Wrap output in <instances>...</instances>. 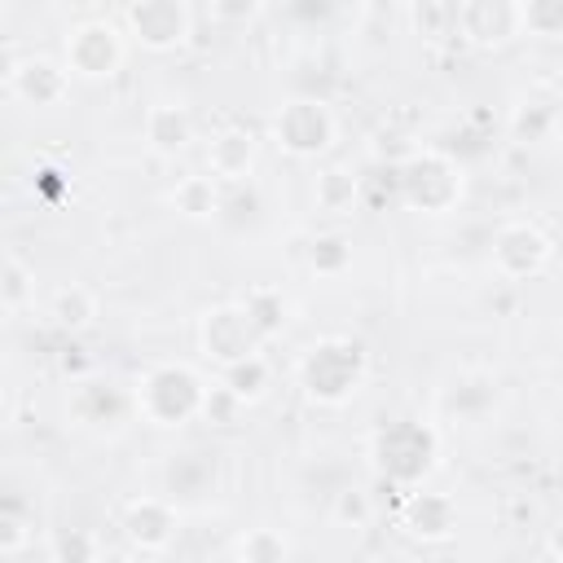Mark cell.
<instances>
[{"label":"cell","mask_w":563,"mask_h":563,"mask_svg":"<svg viewBox=\"0 0 563 563\" xmlns=\"http://www.w3.org/2000/svg\"><path fill=\"white\" fill-rule=\"evenodd\" d=\"M356 198H361V180L352 176V167H321L317 172V180H312V202H317V211H325V216H347L352 207H356Z\"/></svg>","instance_id":"obj_21"},{"label":"cell","mask_w":563,"mask_h":563,"mask_svg":"<svg viewBox=\"0 0 563 563\" xmlns=\"http://www.w3.org/2000/svg\"><path fill=\"white\" fill-rule=\"evenodd\" d=\"M400 528L418 541H444L457 532V506L453 497L444 493H427V488H413L400 506Z\"/></svg>","instance_id":"obj_15"},{"label":"cell","mask_w":563,"mask_h":563,"mask_svg":"<svg viewBox=\"0 0 563 563\" xmlns=\"http://www.w3.org/2000/svg\"><path fill=\"white\" fill-rule=\"evenodd\" d=\"M255 163H260V136L242 123H229L207 141V172L220 176L224 185L251 180Z\"/></svg>","instance_id":"obj_14"},{"label":"cell","mask_w":563,"mask_h":563,"mask_svg":"<svg viewBox=\"0 0 563 563\" xmlns=\"http://www.w3.org/2000/svg\"><path fill=\"white\" fill-rule=\"evenodd\" d=\"M31 303H35V268H31L18 251H9V255H4V268H0V308H4V317L13 321V317H22Z\"/></svg>","instance_id":"obj_22"},{"label":"cell","mask_w":563,"mask_h":563,"mask_svg":"<svg viewBox=\"0 0 563 563\" xmlns=\"http://www.w3.org/2000/svg\"><path fill=\"white\" fill-rule=\"evenodd\" d=\"M488 260H493V268L506 282H528V277H541L545 273V264L554 260V242L532 220H506L493 233V255Z\"/></svg>","instance_id":"obj_9"},{"label":"cell","mask_w":563,"mask_h":563,"mask_svg":"<svg viewBox=\"0 0 563 563\" xmlns=\"http://www.w3.org/2000/svg\"><path fill=\"white\" fill-rule=\"evenodd\" d=\"M273 145L290 158H321L334 136H339V119L325 101L317 97H290L277 114H273Z\"/></svg>","instance_id":"obj_6"},{"label":"cell","mask_w":563,"mask_h":563,"mask_svg":"<svg viewBox=\"0 0 563 563\" xmlns=\"http://www.w3.org/2000/svg\"><path fill=\"white\" fill-rule=\"evenodd\" d=\"M123 57H128V31H119L114 22L106 18H84L66 31L62 40V62L70 66L75 79L84 84H101V79H114L123 70Z\"/></svg>","instance_id":"obj_5"},{"label":"cell","mask_w":563,"mask_h":563,"mask_svg":"<svg viewBox=\"0 0 563 563\" xmlns=\"http://www.w3.org/2000/svg\"><path fill=\"white\" fill-rule=\"evenodd\" d=\"M369 356L347 334H325L308 343L295 361V383L312 405H347L365 383Z\"/></svg>","instance_id":"obj_1"},{"label":"cell","mask_w":563,"mask_h":563,"mask_svg":"<svg viewBox=\"0 0 563 563\" xmlns=\"http://www.w3.org/2000/svg\"><path fill=\"white\" fill-rule=\"evenodd\" d=\"M409 22L422 40H462V4L453 0H413L409 4Z\"/></svg>","instance_id":"obj_24"},{"label":"cell","mask_w":563,"mask_h":563,"mask_svg":"<svg viewBox=\"0 0 563 563\" xmlns=\"http://www.w3.org/2000/svg\"><path fill=\"white\" fill-rule=\"evenodd\" d=\"M308 268L317 277H343L352 268V238L339 229H325L308 242Z\"/></svg>","instance_id":"obj_25"},{"label":"cell","mask_w":563,"mask_h":563,"mask_svg":"<svg viewBox=\"0 0 563 563\" xmlns=\"http://www.w3.org/2000/svg\"><path fill=\"white\" fill-rule=\"evenodd\" d=\"M97 554H101V545L88 532H53L48 537V559L53 563H88Z\"/></svg>","instance_id":"obj_29"},{"label":"cell","mask_w":563,"mask_h":563,"mask_svg":"<svg viewBox=\"0 0 563 563\" xmlns=\"http://www.w3.org/2000/svg\"><path fill=\"white\" fill-rule=\"evenodd\" d=\"M141 136H145V145L154 154L176 158L194 141V114L185 106H176V101H154L145 110V119H141Z\"/></svg>","instance_id":"obj_16"},{"label":"cell","mask_w":563,"mask_h":563,"mask_svg":"<svg viewBox=\"0 0 563 563\" xmlns=\"http://www.w3.org/2000/svg\"><path fill=\"white\" fill-rule=\"evenodd\" d=\"M132 400H136V418H145L150 427H185L194 418H202V400H207V383L194 365L185 361H163V365H150L136 387H132Z\"/></svg>","instance_id":"obj_2"},{"label":"cell","mask_w":563,"mask_h":563,"mask_svg":"<svg viewBox=\"0 0 563 563\" xmlns=\"http://www.w3.org/2000/svg\"><path fill=\"white\" fill-rule=\"evenodd\" d=\"M97 312H101V303H97V295H92L84 282H66V286H57V290L48 295V321H53L57 330L79 334V330H88V325L97 321Z\"/></svg>","instance_id":"obj_18"},{"label":"cell","mask_w":563,"mask_h":563,"mask_svg":"<svg viewBox=\"0 0 563 563\" xmlns=\"http://www.w3.org/2000/svg\"><path fill=\"white\" fill-rule=\"evenodd\" d=\"M396 185H400V202L422 211V216H444L462 202V189H466V176L457 167L453 154L444 150H413L400 167H396Z\"/></svg>","instance_id":"obj_4"},{"label":"cell","mask_w":563,"mask_h":563,"mask_svg":"<svg viewBox=\"0 0 563 563\" xmlns=\"http://www.w3.org/2000/svg\"><path fill=\"white\" fill-rule=\"evenodd\" d=\"M207 13L220 26H251L264 13V0H207Z\"/></svg>","instance_id":"obj_32"},{"label":"cell","mask_w":563,"mask_h":563,"mask_svg":"<svg viewBox=\"0 0 563 563\" xmlns=\"http://www.w3.org/2000/svg\"><path fill=\"white\" fill-rule=\"evenodd\" d=\"M369 457L378 466V475H387L391 484H422L435 462H440V431L422 418H400V422H387L383 431H374L369 440Z\"/></svg>","instance_id":"obj_3"},{"label":"cell","mask_w":563,"mask_h":563,"mask_svg":"<svg viewBox=\"0 0 563 563\" xmlns=\"http://www.w3.org/2000/svg\"><path fill=\"white\" fill-rule=\"evenodd\" d=\"M330 515H334V523H343V528H365L369 515H374V501H369L365 488H343V493H334Z\"/></svg>","instance_id":"obj_30"},{"label":"cell","mask_w":563,"mask_h":563,"mask_svg":"<svg viewBox=\"0 0 563 563\" xmlns=\"http://www.w3.org/2000/svg\"><path fill=\"white\" fill-rule=\"evenodd\" d=\"M519 13H523V35L537 40L563 35V0H519Z\"/></svg>","instance_id":"obj_28"},{"label":"cell","mask_w":563,"mask_h":563,"mask_svg":"<svg viewBox=\"0 0 563 563\" xmlns=\"http://www.w3.org/2000/svg\"><path fill=\"white\" fill-rule=\"evenodd\" d=\"M66 413L84 431L114 435L136 413V400H132V391H123V387H114L106 378H75L70 383V396H66Z\"/></svg>","instance_id":"obj_10"},{"label":"cell","mask_w":563,"mask_h":563,"mask_svg":"<svg viewBox=\"0 0 563 563\" xmlns=\"http://www.w3.org/2000/svg\"><path fill=\"white\" fill-rule=\"evenodd\" d=\"M545 550H550V554H559V559H563V519H559V523H554V528H550V532H545Z\"/></svg>","instance_id":"obj_34"},{"label":"cell","mask_w":563,"mask_h":563,"mask_svg":"<svg viewBox=\"0 0 563 563\" xmlns=\"http://www.w3.org/2000/svg\"><path fill=\"white\" fill-rule=\"evenodd\" d=\"M31 537H35V528H26V519H22L13 506H4V510H0V554H4V559L22 554V550L31 545Z\"/></svg>","instance_id":"obj_33"},{"label":"cell","mask_w":563,"mask_h":563,"mask_svg":"<svg viewBox=\"0 0 563 563\" xmlns=\"http://www.w3.org/2000/svg\"><path fill=\"white\" fill-rule=\"evenodd\" d=\"M444 409L453 413V418H462V422H479L493 405H497V383L488 378V374H462L457 383H449L444 387Z\"/></svg>","instance_id":"obj_20"},{"label":"cell","mask_w":563,"mask_h":563,"mask_svg":"<svg viewBox=\"0 0 563 563\" xmlns=\"http://www.w3.org/2000/svg\"><path fill=\"white\" fill-rule=\"evenodd\" d=\"M242 409H246V405H242V400H238V396H233V391H229L220 378H216V387H207V400H202V418H207L211 427H229V422H233Z\"/></svg>","instance_id":"obj_31"},{"label":"cell","mask_w":563,"mask_h":563,"mask_svg":"<svg viewBox=\"0 0 563 563\" xmlns=\"http://www.w3.org/2000/svg\"><path fill=\"white\" fill-rule=\"evenodd\" d=\"M172 207L185 220H216L224 211V180L220 176H180L172 189Z\"/></svg>","instance_id":"obj_17"},{"label":"cell","mask_w":563,"mask_h":563,"mask_svg":"<svg viewBox=\"0 0 563 563\" xmlns=\"http://www.w3.org/2000/svg\"><path fill=\"white\" fill-rule=\"evenodd\" d=\"M220 383H224L242 405L264 400L268 387H273V365H268L264 347H260V352H246V356H238V361H229V365H220Z\"/></svg>","instance_id":"obj_19"},{"label":"cell","mask_w":563,"mask_h":563,"mask_svg":"<svg viewBox=\"0 0 563 563\" xmlns=\"http://www.w3.org/2000/svg\"><path fill=\"white\" fill-rule=\"evenodd\" d=\"M242 312L251 317V325L264 334V339H273V334H282L286 330V312H290V303H286V295L277 290V286H251L242 299Z\"/></svg>","instance_id":"obj_23"},{"label":"cell","mask_w":563,"mask_h":563,"mask_svg":"<svg viewBox=\"0 0 563 563\" xmlns=\"http://www.w3.org/2000/svg\"><path fill=\"white\" fill-rule=\"evenodd\" d=\"M44 4H75V0H44Z\"/></svg>","instance_id":"obj_36"},{"label":"cell","mask_w":563,"mask_h":563,"mask_svg":"<svg viewBox=\"0 0 563 563\" xmlns=\"http://www.w3.org/2000/svg\"><path fill=\"white\" fill-rule=\"evenodd\" d=\"M523 35L519 0H466L462 4V40L471 48H506Z\"/></svg>","instance_id":"obj_13"},{"label":"cell","mask_w":563,"mask_h":563,"mask_svg":"<svg viewBox=\"0 0 563 563\" xmlns=\"http://www.w3.org/2000/svg\"><path fill=\"white\" fill-rule=\"evenodd\" d=\"M70 66L48 57V53H22V57H9L4 66V88L13 101L31 106V110H53L70 97Z\"/></svg>","instance_id":"obj_7"},{"label":"cell","mask_w":563,"mask_h":563,"mask_svg":"<svg viewBox=\"0 0 563 563\" xmlns=\"http://www.w3.org/2000/svg\"><path fill=\"white\" fill-rule=\"evenodd\" d=\"M554 110L550 101H523L510 119V136L523 141V145H541V141H554Z\"/></svg>","instance_id":"obj_26"},{"label":"cell","mask_w":563,"mask_h":563,"mask_svg":"<svg viewBox=\"0 0 563 563\" xmlns=\"http://www.w3.org/2000/svg\"><path fill=\"white\" fill-rule=\"evenodd\" d=\"M286 554H290L286 537L273 528H251L246 537L233 541V559H246V563H282Z\"/></svg>","instance_id":"obj_27"},{"label":"cell","mask_w":563,"mask_h":563,"mask_svg":"<svg viewBox=\"0 0 563 563\" xmlns=\"http://www.w3.org/2000/svg\"><path fill=\"white\" fill-rule=\"evenodd\" d=\"M554 141H563V101H559V110H554Z\"/></svg>","instance_id":"obj_35"},{"label":"cell","mask_w":563,"mask_h":563,"mask_svg":"<svg viewBox=\"0 0 563 563\" xmlns=\"http://www.w3.org/2000/svg\"><path fill=\"white\" fill-rule=\"evenodd\" d=\"M123 31L145 53H176V48H185L194 18H189L185 0H132L123 13Z\"/></svg>","instance_id":"obj_8"},{"label":"cell","mask_w":563,"mask_h":563,"mask_svg":"<svg viewBox=\"0 0 563 563\" xmlns=\"http://www.w3.org/2000/svg\"><path fill=\"white\" fill-rule=\"evenodd\" d=\"M119 528H123V537H128L136 550L158 554V550H167V545L176 541L180 510H176L172 497H154V493H145V497H132V501L119 510Z\"/></svg>","instance_id":"obj_12"},{"label":"cell","mask_w":563,"mask_h":563,"mask_svg":"<svg viewBox=\"0 0 563 563\" xmlns=\"http://www.w3.org/2000/svg\"><path fill=\"white\" fill-rule=\"evenodd\" d=\"M198 347L207 361L216 365H229L246 352H260L264 347V334L251 325V317L242 312V303H216L198 317Z\"/></svg>","instance_id":"obj_11"}]
</instances>
